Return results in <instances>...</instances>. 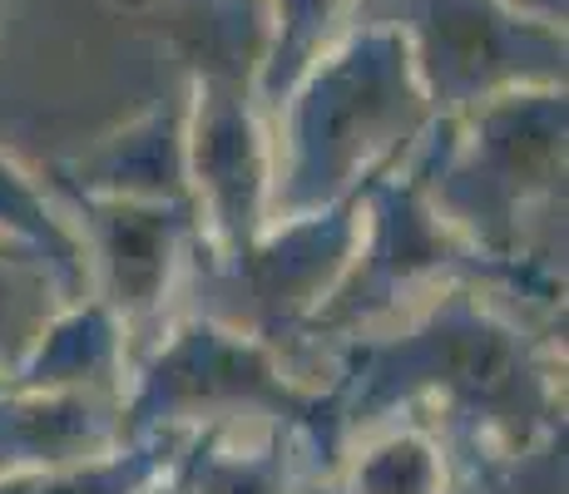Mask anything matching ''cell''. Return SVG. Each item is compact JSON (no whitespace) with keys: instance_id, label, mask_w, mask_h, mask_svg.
Returning a JSON list of instances; mask_svg holds the SVG:
<instances>
[{"instance_id":"obj_1","label":"cell","mask_w":569,"mask_h":494,"mask_svg":"<svg viewBox=\"0 0 569 494\" xmlns=\"http://www.w3.org/2000/svg\"><path fill=\"white\" fill-rule=\"evenodd\" d=\"M183 173L199 198L203 238L223 262H243L272 223V139L238 94L208 90L183 139Z\"/></svg>"},{"instance_id":"obj_2","label":"cell","mask_w":569,"mask_h":494,"mask_svg":"<svg viewBox=\"0 0 569 494\" xmlns=\"http://www.w3.org/2000/svg\"><path fill=\"white\" fill-rule=\"evenodd\" d=\"M90 296L129 336L144 322H159L183 268V228L169 198H124L104 193L80 218Z\"/></svg>"},{"instance_id":"obj_3","label":"cell","mask_w":569,"mask_h":494,"mask_svg":"<svg viewBox=\"0 0 569 494\" xmlns=\"http://www.w3.org/2000/svg\"><path fill=\"white\" fill-rule=\"evenodd\" d=\"M451 450L421 415H371L342 455V494H451Z\"/></svg>"},{"instance_id":"obj_4","label":"cell","mask_w":569,"mask_h":494,"mask_svg":"<svg viewBox=\"0 0 569 494\" xmlns=\"http://www.w3.org/2000/svg\"><path fill=\"white\" fill-rule=\"evenodd\" d=\"M173 465H179V460L173 455L159 460L154 450H114V455L84 460V465L16 470V475H0V494H139Z\"/></svg>"},{"instance_id":"obj_5","label":"cell","mask_w":569,"mask_h":494,"mask_svg":"<svg viewBox=\"0 0 569 494\" xmlns=\"http://www.w3.org/2000/svg\"><path fill=\"white\" fill-rule=\"evenodd\" d=\"M441 351L451 356L456 371H480V342H486V332L496 326V316H480V326L470 322H441ZM421 391L431 395V401H446L456 405L466 395V401H476V395H496V381L490 376H431L421 381Z\"/></svg>"}]
</instances>
